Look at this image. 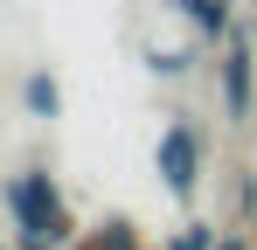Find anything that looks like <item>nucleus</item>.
Instances as JSON below:
<instances>
[{
    "mask_svg": "<svg viewBox=\"0 0 257 250\" xmlns=\"http://www.w3.org/2000/svg\"><path fill=\"white\" fill-rule=\"evenodd\" d=\"M7 215H14V250H70L77 243V215L63 208V188L42 167H21L7 181Z\"/></svg>",
    "mask_w": 257,
    "mask_h": 250,
    "instance_id": "1",
    "label": "nucleus"
},
{
    "mask_svg": "<svg viewBox=\"0 0 257 250\" xmlns=\"http://www.w3.org/2000/svg\"><path fill=\"white\" fill-rule=\"evenodd\" d=\"M153 167H160V181H167L174 202H188V195L202 188V132H195V118H174L167 132H160Z\"/></svg>",
    "mask_w": 257,
    "mask_h": 250,
    "instance_id": "2",
    "label": "nucleus"
},
{
    "mask_svg": "<svg viewBox=\"0 0 257 250\" xmlns=\"http://www.w3.org/2000/svg\"><path fill=\"white\" fill-rule=\"evenodd\" d=\"M215 77H222V118L243 125L250 104H257V49H250V35H229V42H222Z\"/></svg>",
    "mask_w": 257,
    "mask_h": 250,
    "instance_id": "3",
    "label": "nucleus"
},
{
    "mask_svg": "<svg viewBox=\"0 0 257 250\" xmlns=\"http://www.w3.org/2000/svg\"><path fill=\"white\" fill-rule=\"evenodd\" d=\"M174 7L195 21L202 42H229V35H236V0H174Z\"/></svg>",
    "mask_w": 257,
    "mask_h": 250,
    "instance_id": "4",
    "label": "nucleus"
},
{
    "mask_svg": "<svg viewBox=\"0 0 257 250\" xmlns=\"http://www.w3.org/2000/svg\"><path fill=\"white\" fill-rule=\"evenodd\" d=\"M70 250H139V229H132V215H104V222L77 229Z\"/></svg>",
    "mask_w": 257,
    "mask_h": 250,
    "instance_id": "5",
    "label": "nucleus"
},
{
    "mask_svg": "<svg viewBox=\"0 0 257 250\" xmlns=\"http://www.w3.org/2000/svg\"><path fill=\"white\" fill-rule=\"evenodd\" d=\"M21 97H28V118H56V111H63V90H56L49 70H35V77L21 83Z\"/></svg>",
    "mask_w": 257,
    "mask_h": 250,
    "instance_id": "6",
    "label": "nucleus"
},
{
    "mask_svg": "<svg viewBox=\"0 0 257 250\" xmlns=\"http://www.w3.org/2000/svg\"><path fill=\"white\" fill-rule=\"evenodd\" d=\"M215 243H222V229H215V222H181L167 250H215Z\"/></svg>",
    "mask_w": 257,
    "mask_h": 250,
    "instance_id": "7",
    "label": "nucleus"
},
{
    "mask_svg": "<svg viewBox=\"0 0 257 250\" xmlns=\"http://www.w3.org/2000/svg\"><path fill=\"white\" fill-rule=\"evenodd\" d=\"M146 70L153 77H188V49H146Z\"/></svg>",
    "mask_w": 257,
    "mask_h": 250,
    "instance_id": "8",
    "label": "nucleus"
},
{
    "mask_svg": "<svg viewBox=\"0 0 257 250\" xmlns=\"http://www.w3.org/2000/svg\"><path fill=\"white\" fill-rule=\"evenodd\" d=\"M215 250H250V236H243V229H222V243Z\"/></svg>",
    "mask_w": 257,
    "mask_h": 250,
    "instance_id": "9",
    "label": "nucleus"
},
{
    "mask_svg": "<svg viewBox=\"0 0 257 250\" xmlns=\"http://www.w3.org/2000/svg\"><path fill=\"white\" fill-rule=\"evenodd\" d=\"M0 250H7V243H0Z\"/></svg>",
    "mask_w": 257,
    "mask_h": 250,
    "instance_id": "10",
    "label": "nucleus"
}]
</instances>
